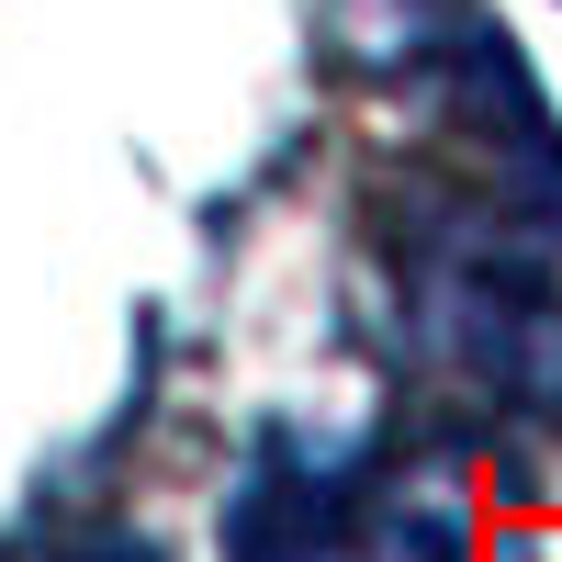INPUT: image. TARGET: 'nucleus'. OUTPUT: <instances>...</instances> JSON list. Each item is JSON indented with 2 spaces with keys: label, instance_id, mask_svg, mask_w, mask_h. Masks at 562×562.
I'll list each match as a JSON object with an SVG mask.
<instances>
[{
  "label": "nucleus",
  "instance_id": "obj_1",
  "mask_svg": "<svg viewBox=\"0 0 562 562\" xmlns=\"http://www.w3.org/2000/svg\"><path fill=\"white\" fill-rule=\"evenodd\" d=\"M326 540H338V473L304 450H270L225 506V562H326Z\"/></svg>",
  "mask_w": 562,
  "mask_h": 562
},
{
  "label": "nucleus",
  "instance_id": "obj_2",
  "mask_svg": "<svg viewBox=\"0 0 562 562\" xmlns=\"http://www.w3.org/2000/svg\"><path fill=\"white\" fill-rule=\"evenodd\" d=\"M360 562H473V506H461L450 484H394L383 506H371Z\"/></svg>",
  "mask_w": 562,
  "mask_h": 562
},
{
  "label": "nucleus",
  "instance_id": "obj_3",
  "mask_svg": "<svg viewBox=\"0 0 562 562\" xmlns=\"http://www.w3.org/2000/svg\"><path fill=\"white\" fill-rule=\"evenodd\" d=\"M23 562H158V551L124 540V529H102V540H45V551H23Z\"/></svg>",
  "mask_w": 562,
  "mask_h": 562
}]
</instances>
